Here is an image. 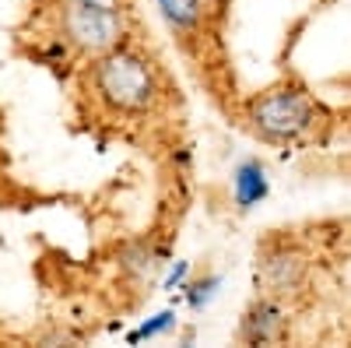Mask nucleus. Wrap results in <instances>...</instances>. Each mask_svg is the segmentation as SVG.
<instances>
[{
  "label": "nucleus",
  "mask_w": 351,
  "mask_h": 348,
  "mask_svg": "<svg viewBox=\"0 0 351 348\" xmlns=\"http://www.w3.org/2000/svg\"><path fill=\"white\" fill-rule=\"evenodd\" d=\"M56 39L77 49L81 56H102L127 43V11L81 4V0H56Z\"/></svg>",
  "instance_id": "nucleus-3"
},
{
  "label": "nucleus",
  "mask_w": 351,
  "mask_h": 348,
  "mask_svg": "<svg viewBox=\"0 0 351 348\" xmlns=\"http://www.w3.org/2000/svg\"><path fill=\"white\" fill-rule=\"evenodd\" d=\"M267 194V172L260 162H243L236 172V200L239 208H253L256 200Z\"/></svg>",
  "instance_id": "nucleus-6"
},
{
  "label": "nucleus",
  "mask_w": 351,
  "mask_h": 348,
  "mask_svg": "<svg viewBox=\"0 0 351 348\" xmlns=\"http://www.w3.org/2000/svg\"><path fill=\"white\" fill-rule=\"evenodd\" d=\"M81 4H99V8H116V11H130V0H81Z\"/></svg>",
  "instance_id": "nucleus-8"
},
{
  "label": "nucleus",
  "mask_w": 351,
  "mask_h": 348,
  "mask_svg": "<svg viewBox=\"0 0 351 348\" xmlns=\"http://www.w3.org/2000/svg\"><path fill=\"white\" fill-rule=\"evenodd\" d=\"M243 334L250 341H271L281 334V310L271 303V299H263L260 306H253L246 313V321H243Z\"/></svg>",
  "instance_id": "nucleus-5"
},
{
  "label": "nucleus",
  "mask_w": 351,
  "mask_h": 348,
  "mask_svg": "<svg viewBox=\"0 0 351 348\" xmlns=\"http://www.w3.org/2000/svg\"><path fill=\"white\" fill-rule=\"evenodd\" d=\"M324 109L319 102L299 89V84H274L246 102V124L250 130L267 144H299L316 134V124Z\"/></svg>",
  "instance_id": "nucleus-2"
},
{
  "label": "nucleus",
  "mask_w": 351,
  "mask_h": 348,
  "mask_svg": "<svg viewBox=\"0 0 351 348\" xmlns=\"http://www.w3.org/2000/svg\"><path fill=\"white\" fill-rule=\"evenodd\" d=\"M92 89H95L99 102L109 113L127 116V120L155 113L162 106V99H165V84H162L158 67L144 53L127 46V43L102 53V56H95Z\"/></svg>",
  "instance_id": "nucleus-1"
},
{
  "label": "nucleus",
  "mask_w": 351,
  "mask_h": 348,
  "mask_svg": "<svg viewBox=\"0 0 351 348\" xmlns=\"http://www.w3.org/2000/svg\"><path fill=\"white\" fill-rule=\"evenodd\" d=\"M263 271H267V281H271V292H288L295 288L299 278H302V264L288 253H274L263 260Z\"/></svg>",
  "instance_id": "nucleus-7"
},
{
  "label": "nucleus",
  "mask_w": 351,
  "mask_h": 348,
  "mask_svg": "<svg viewBox=\"0 0 351 348\" xmlns=\"http://www.w3.org/2000/svg\"><path fill=\"white\" fill-rule=\"evenodd\" d=\"M155 4H158L165 25L180 39H204L200 32L208 28L211 0H155Z\"/></svg>",
  "instance_id": "nucleus-4"
}]
</instances>
